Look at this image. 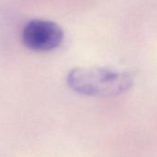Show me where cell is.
<instances>
[{"label":"cell","instance_id":"7a4b0ae2","mask_svg":"<svg viewBox=\"0 0 157 157\" xmlns=\"http://www.w3.org/2000/svg\"><path fill=\"white\" fill-rule=\"evenodd\" d=\"M63 30L55 22L33 20L25 24L21 32L23 44L33 51L46 52L57 48L63 42Z\"/></svg>","mask_w":157,"mask_h":157},{"label":"cell","instance_id":"6da1fadb","mask_svg":"<svg viewBox=\"0 0 157 157\" xmlns=\"http://www.w3.org/2000/svg\"><path fill=\"white\" fill-rule=\"evenodd\" d=\"M67 82L73 91L83 95L112 97L128 92L134 77L129 71L108 67H77L69 71Z\"/></svg>","mask_w":157,"mask_h":157}]
</instances>
